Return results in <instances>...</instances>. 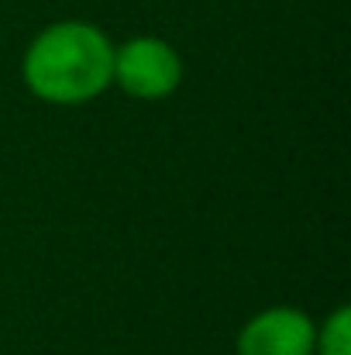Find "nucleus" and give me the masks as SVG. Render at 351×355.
Segmentation results:
<instances>
[{
    "instance_id": "3",
    "label": "nucleus",
    "mask_w": 351,
    "mask_h": 355,
    "mask_svg": "<svg viewBox=\"0 0 351 355\" xmlns=\"http://www.w3.org/2000/svg\"><path fill=\"white\" fill-rule=\"evenodd\" d=\"M317 324L296 307H269L255 314L241 335L237 355H314Z\"/></svg>"
},
{
    "instance_id": "2",
    "label": "nucleus",
    "mask_w": 351,
    "mask_h": 355,
    "mask_svg": "<svg viewBox=\"0 0 351 355\" xmlns=\"http://www.w3.org/2000/svg\"><path fill=\"white\" fill-rule=\"evenodd\" d=\"M114 83L134 101H165L183 83V59L165 38H131L114 49Z\"/></svg>"
},
{
    "instance_id": "1",
    "label": "nucleus",
    "mask_w": 351,
    "mask_h": 355,
    "mask_svg": "<svg viewBox=\"0 0 351 355\" xmlns=\"http://www.w3.org/2000/svg\"><path fill=\"white\" fill-rule=\"evenodd\" d=\"M21 76L38 101L76 107L114 83V45L87 21H55L42 28L21 62Z\"/></svg>"
},
{
    "instance_id": "4",
    "label": "nucleus",
    "mask_w": 351,
    "mask_h": 355,
    "mask_svg": "<svg viewBox=\"0 0 351 355\" xmlns=\"http://www.w3.org/2000/svg\"><path fill=\"white\" fill-rule=\"evenodd\" d=\"M314 355H351V311L348 307H338L324 321V328H317Z\"/></svg>"
}]
</instances>
